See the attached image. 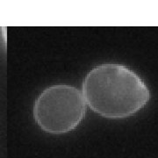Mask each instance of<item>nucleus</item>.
Returning a JSON list of instances; mask_svg holds the SVG:
<instances>
[{
	"label": "nucleus",
	"instance_id": "nucleus-2",
	"mask_svg": "<svg viewBox=\"0 0 158 158\" xmlns=\"http://www.w3.org/2000/svg\"><path fill=\"white\" fill-rule=\"evenodd\" d=\"M83 92L68 84L45 89L34 105V118L42 130L60 134L70 132L80 124L86 112Z\"/></svg>",
	"mask_w": 158,
	"mask_h": 158
},
{
	"label": "nucleus",
	"instance_id": "nucleus-1",
	"mask_svg": "<svg viewBox=\"0 0 158 158\" xmlns=\"http://www.w3.org/2000/svg\"><path fill=\"white\" fill-rule=\"evenodd\" d=\"M82 92L92 111L112 120L136 113L150 99L149 89L142 78L118 63L94 67L84 78Z\"/></svg>",
	"mask_w": 158,
	"mask_h": 158
}]
</instances>
